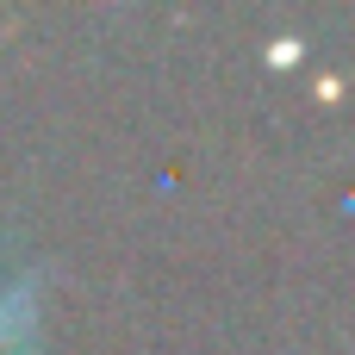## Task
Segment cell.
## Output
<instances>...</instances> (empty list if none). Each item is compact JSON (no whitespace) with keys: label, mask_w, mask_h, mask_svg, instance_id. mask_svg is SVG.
<instances>
[{"label":"cell","mask_w":355,"mask_h":355,"mask_svg":"<svg viewBox=\"0 0 355 355\" xmlns=\"http://www.w3.org/2000/svg\"><path fill=\"white\" fill-rule=\"evenodd\" d=\"M0 355H44L37 349V268L0 281Z\"/></svg>","instance_id":"1"}]
</instances>
